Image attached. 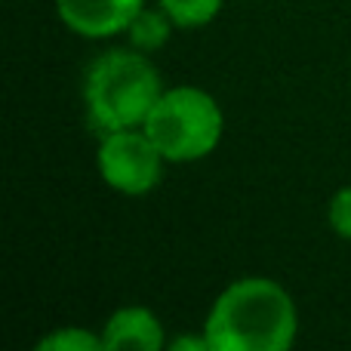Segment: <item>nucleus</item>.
Returning <instances> with one entry per match:
<instances>
[{
	"instance_id": "1",
	"label": "nucleus",
	"mask_w": 351,
	"mask_h": 351,
	"mask_svg": "<svg viewBox=\"0 0 351 351\" xmlns=\"http://www.w3.org/2000/svg\"><path fill=\"white\" fill-rule=\"evenodd\" d=\"M296 330V302L271 278H241L228 284L204 321L210 351H287Z\"/></svg>"
},
{
	"instance_id": "2",
	"label": "nucleus",
	"mask_w": 351,
	"mask_h": 351,
	"mask_svg": "<svg viewBox=\"0 0 351 351\" xmlns=\"http://www.w3.org/2000/svg\"><path fill=\"white\" fill-rule=\"evenodd\" d=\"M164 93L160 74L142 49H108L90 65L84 102L102 133L142 127Z\"/></svg>"
},
{
	"instance_id": "3",
	"label": "nucleus",
	"mask_w": 351,
	"mask_h": 351,
	"mask_svg": "<svg viewBox=\"0 0 351 351\" xmlns=\"http://www.w3.org/2000/svg\"><path fill=\"white\" fill-rule=\"evenodd\" d=\"M167 164H194L219 145L225 117L219 102L197 86H173L154 102L142 123Z\"/></svg>"
},
{
	"instance_id": "4",
	"label": "nucleus",
	"mask_w": 351,
	"mask_h": 351,
	"mask_svg": "<svg viewBox=\"0 0 351 351\" xmlns=\"http://www.w3.org/2000/svg\"><path fill=\"white\" fill-rule=\"evenodd\" d=\"M96 164L108 188L130 194V197H139L160 182L167 158L160 154V148L154 145L145 130L130 127L102 133Z\"/></svg>"
},
{
	"instance_id": "5",
	"label": "nucleus",
	"mask_w": 351,
	"mask_h": 351,
	"mask_svg": "<svg viewBox=\"0 0 351 351\" xmlns=\"http://www.w3.org/2000/svg\"><path fill=\"white\" fill-rule=\"evenodd\" d=\"M142 6L145 0H56L62 25L86 40L123 34Z\"/></svg>"
},
{
	"instance_id": "6",
	"label": "nucleus",
	"mask_w": 351,
	"mask_h": 351,
	"mask_svg": "<svg viewBox=\"0 0 351 351\" xmlns=\"http://www.w3.org/2000/svg\"><path fill=\"white\" fill-rule=\"evenodd\" d=\"M102 346L105 351H160L167 346L164 324L158 315L142 305H123L105 321L102 327Z\"/></svg>"
},
{
	"instance_id": "7",
	"label": "nucleus",
	"mask_w": 351,
	"mask_h": 351,
	"mask_svg": "<svg viewBox=\"0 0 351 351\" xmlns=\"http://www.w3.org/2000/svg\"><path fill=\"white\" fill-rule=\"evenodd\" d=\"M173 28L176 25H173V19L164 12V6H158V10L142 6L139 16L130 22L127 34H130V40H133L136 49H142V53H154L158 47L167 43V37H170Z\"/></svg>"
},
{
	"instance_id": "8",
	"label": "nucleus",
	"mask_w": 351,
	"mask_h": 351,
	"mask_svg": "<svg viewBox=\"0 0 351 351\" xmlns=\"http://www.w3.org/2000/svg\"><path fill=\"white\" fill-rule=\"evenodd\" d=\"M176 28H204L222 10V0H158Z\"/></svg>"
},
{
	"instance_id": "9",
	"label": "nucleus",
	"mask_w": 351,
	"mask_h": 351,
	"mask_svg": "<svg viewBox=\"0 0 351 351\" xmlns=\"http://www.w3.org/2000/svg\"><path fill=\"white\" fill-rule=\"evenodd\" d=\"M37 351H105L102 336L86 327H59L37 342Z\"/></svg>"
},
{
	"instance_id": "10",
	"label": "nucleus",
	"mask_w": 351,
	"mask_h": 351,
	"mask_svg": "<svg viewBox=\"0 0 351 351\" xmlns=\"http://www.w3.org/2000/svg\"><path fill=\"white\" fill-rule=\"evenodd\" d=\"M330 228L339 237L351 241V185L339 188L330 200Z\"/></svg>"
},
{
	"instance_id": "11",
	"label": "nucleus",
	"mask_w": 351,
	"mask_h": 351,
	"mask_svg": "<svg viewBox=\"0 0 351 351\" xmlns=\"http://www.w3.org/2000/svg\"><path fill=\"white\" fill-rule=\"evenodd\" d=\"M173 351H210V342L206 336H179V339L170 342Z\"/></svg>"
}]
</instances>
